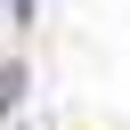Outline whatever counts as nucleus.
<instances>
[{
  "label": "nucleus",
  "mask_w": 130,
  "mask_h": 130,
  "mask_svg": "<svg viewBox=\"0 0 130 130\" xmlns=\"http://www.w3.org/2000/svg\"><path fill=\"white\" fill-rule=\"evenodd\" d=\"M16 98H24V73H16V65H8V73H0V114H8V106H16Z\"/></svg>",
  "instance_id": "nucleus-1"
}]
</instances>
